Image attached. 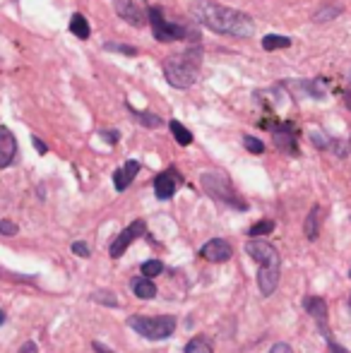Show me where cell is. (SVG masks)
Instances as JSON below:
<instances>
[{"label":"cell","instance_id":"1","mask_svg":"<svg viewBox=\"0 0 351 353\" xmlns=\"http://www.w3.org/2000/svg\"><path fill=\"white\" fill-rule=\"evenodd\" d=\"M190 17L202 27L212 29L217 34H226V36L251 39L255 34V22H253L251 14L233 8H224L219 3H209V0H198L190 8Z\"/></svg>","mask_w":351,"mask_h":353},{"label":"cell","instance_id":"2","mask_svg":"<svg viewBox=\"0 0 351 353\" xmlns=\"http://www.w3.org/2000/svg\"><path fill=\"white\" fill-rule=\"evenodd\" d=\"M200 67H202V48L193 43L190 48L164 58V77L176 89H190L198 82Z\"/></svg>","mask_w":351,"mask_h":353},{"label":"cell","instance_id":"3","mask_svg":"<svg viewBox=\"0 0 351 353\" xmlns=\"http://www.w3.org/2000/svg\"><path fill=\"white\" fill-rule=\"evenodd\" d=\"M147 17H149V24H152V34H154V39H157V41H162V43H171V41L200 43V32L193 27V24L169 22L159 8H149Z\"/></svg>","mask_w":351,"mask_h":353},{"label":"cell","instance_id":"4","mask_svg":"<svg viewBox=\"0 0 351 353\" xmlns=\"http://www.w3.org/2000/svg\"><path fill=\"white\" fill-rule=\"evenodd\" d=\"M200 183H202L204 193H207L212 200H217V202L226 204V207H233V209H241V212H246L248 209V204L243 202V197L233 190L231 180H228L224 173L207 171V173L200 175Z\"/></svg>","mask_w":351,"mask_h":353},{"label":"cell","instance_id":"5","mask_svg":"<svg viewBox=\"0 0 351 353\" xmlns=\"http://www.w3.org/2000/svg\"><path fill=\"white\" fill-rule=\"evenodd\" d=\"M128 327L133 332H138L140 336L149 341H162L169 339L176 330V317L171 315H159V317H147V315H133L128 320Z\"/></svg>","mask_w":351,"mask_h":353},{"label":"cell","instance_id":"6","mask_svg":"<svg viewBox=\"0 0 351 353\" xmlns=\"http://www.w3.org/2000/svg\"><path fill=\"white\" fill-rule=\"evenodd\" d=\"M304 308H306V312H308V315L315 320V325H318V330H320V334H323V339L328 341V349L332 351V353H349L347 349H342V346L337 344V339H334L332 332H330L328 303H325L323 298H318V296H308V298H304Z\"/></svg>","mask_w":351,"mask_h":353},{"label":"cell","instance_id":"7","mask_svg":"<svg viewBox=\"0 0 351 353\" xmlns=\"http://www.w3.org/2000/svg\"><path fill=\"white\" fill-rule=\"evenodd\" d=\"M246 253L251 255V257L255 259L260 267H281L279 253H277L275 245L267 243V240H255V238H253L251 243H246Z\"/></svg>","mask_w":351,"mask_h":353},{"label":"cell","instance_id":"8","mask_svg":"<svg viewBox=\"0 0 351 353\" xmlns=\"http://www.w3.org/2000/svg\"><path fill=\"white\" fill-rule=\"evenodd\" d=\"M147 233V224L142 222V219H138V222H133L128 228H123V231L118 233V238L111 243V257L118 259L120 255L125 253V250L130 248V243H135V240L140 238V235Z\"/></svg>","mask_w":351,"mask_h":353},{"label":"cell","instance_id":"9","mask_svg":"<svg viewBox=\"0 0 351 353\" xmlns=\"http://www.w3.org/2000/svg\"><path fill=\"white\" fill-rule=\"evenodd\" d=\"M178 173L171 169V171H162V173L154 178V195H157L159 200H171L176 195V190H178Z\"/></svg>","mask_w":351,"mask_h":353},{"label":"cell","instance_id":"10","mask_svg":"<svg viewBox=\"0 0 351 353\" xmlns=\"http://www.w3.org/2000/svg\"><path fill=\"white\" fill-rule=\"evenodd\" d=\"M231 245L226 243L224 238H212L209 243L202 245V250H200V255H202L204 259H209V262H226L228 257H231Z\"/></svg>","mask_w":351,"mask_h":353},{"label":"cell","instance_id":"11","mask_svg":"<svg viewBox=\"0 0 351 353\" xmlns=\"http://www.w3.org/2000/svg\"><path fill=\"white\" fill-rule=\"evenodd\" d=\"M275 145H277V149L286 151V154H299L294 125H289V122H284V125H277L275 127Z\"/></svg>","mask_w":351,"mask_h":353},{"label":"cell","instance_id":"12","mask_svg":"<svg viewBox=\"0 0 351 353\" xmlns=\"http://www.w3.org/2000/svg\"><path fill=\"white\" fill-rule=\"evenodd\" d=\"M17 156V140L8 127L0 125V169H8Z\"/></svg>","mask_w":351,"mask_h":353},{"label":"cell","instance_id":"13","mask_svg":"<svg viewBox=\"0 0 351 353\" xmlns=\"http://www.w3.org/2000/svg\"><path fill=\"white\" fill-rule=\"evenodd\" d=\"M140 173V161H135V159H130V161H125L120 169H116L114 171V185H116V190L118 193H125L128 190V185L135 180V175Z\"/></svg>","mask_w":351,"mask_h":353},{"label":"cell","instance_id":"14","mask_svg":"<svg viewBox=\"0 0 351 353\" xmlns=\"http://www.w3.org/2000/svg\"><path fill=\"white\" fill-rule=\"evenodd\" d=\"M114 8H116V12H118V17L125 19L128 24H133V27H142L145 24L142 10L138 8L135 0H114Z\"/></svg>","mask_w":351,"mask_h":353},{"label":"cell","instance_id":"15","mask_svg":"<svg viewBox=\"0 0 351 353\" xmlns=\"http://www.w3.org/2000/svg\"><path fill=\"white\" fill-rule=\"evenodd\" d=\"M320 217H323V207H320V204H315V207L308 212V217H306V238H308V240L318 238V233H320Z\"/></svg>","mask_w":351,"mask_h":353},{"label":"cell","instance_id":"16","mask_svg":"<svg viewBox=\"0 0 351 353\" xmlns=\"http://www.w3.org/2000/svg\"><path fill=\"white\" fill-rule=\"evenodd\" d=\"M70 32L75 34L77 39H82V41H87V39H89L92 29H89V22H87L85 14H80V12L72 14V17H70Z\"/></svg>","mask_w":351,"mask_h":353},{"label":"cell","instance_id":"17","mask_svg":"<svg viewBox=\"0 0 351 353\" xmlns=\"http://www.w3.org/2000/svg\"><path fill=\"white\" fill-rule=\"evenodd\" d=\"M133 293L138 298H142V301H149V298L157 296V286H154L147 277H145V279H133Z\"/></svg>","mask_w":351,"mask_h":353},{"label":"cell","instance_id":"18","mask_svg":"<svg viewBox=\"0 0 351 353\" xmlns=\"http://www.w3.org/2000/svg\"><path fill=\"white\" fill-rule=\"evenodd\" d=\"M128 106V111H130V116L135 118V120L140 122V125H145V127H162V118L159 116H154V114H147V111H138V109H133V104H125Z\"/></svg>","mask_w":351,"mask_h":353},{"label":"cell","instance_id":"19","mask_svg":"<svg viewBox=\"0 0 351 353\" xmlns=\"http://www.w3.org/2000/svg\"><path fill=\"white\" fill-rule=\"evenodd\" d=\"M169 127H171V135L176 137V142H178L180 147L193 145V132H190L180 120H171V122H169Z\"/></svg>","mask_w":351,"mask_h":353},{"label":"cell","instance_id":"20","mask_svg":"<svg viewBox=\"0 0 351 353\" xmlns=\"http://www.w3.org/2000/svg\"><path fill=\"white\" fill-rule=\"evenodd\" d=\"M183 353H214V346L207 336H195L185 344V351Z\"/></svg>","mask_w":351,"mask_h":353},{"label":"cell","instance_id":"21","mask_svg":"<svg viewBox=\"0 0 351 353\" xmlns=\"http://www.w3.org/2000/svg\"><path fill=\"white\" fill-rule=\"evenodd\" d=\"M291 46V39L289 36H279V34H267L262 39V48L265 51H277V48H289Z\"/></svg>","mask_w":351,"mask_h":353},{"label":"cell","instance_id":"22","mask_svg":"<svg viewBox=\"0 0 351 353\" xmlns=\"http://www.w3.org/2000/svg\"><path fill=\"white\" fill-rule=\"evenodd\" d=\"M301 89L306 92L308 96H313V99H325V85L323 80H308V82H301Z\"/></svg>","mask_w":351,"mask_h":353},{"label":"cell","instance_id":"23","mask_svg":"<svg viewBox=\"0 0 351 353\" xmlns=\"http://www.w3.org/2000/svg\"><path fill=\"white\" fill-rule=\"evenodd\" d=\"M272 231H275V222H270V219H262V222H257L255 226H251L248 235H251V238H260V235H267Z\"/></svg>","mask_w":351,"mask_h":353},{"label":"cell","instance_id":"24","mask_svg":"<svg viewBox=\"0 0 351 353\" xmlns=\"http://www.w3.org/2000/svg\"><path fill=\"white\" fill-rule=\"evenodd\" d=\"M342 12V8H334V5H328V8H320L318 12L313 14V22H330L332 17H337V14Z\"/></svg>","mask_w":351,"mask_h":353},{"label":"cell","instance_id":"25","mask_svg":"<svg viewBox=\"0 0 351 353\" xmlns=\"http://www.w3.org/2000/svg\"><path fill=\"white\" fill-rule=\"evenodd\" d=\"M164 272V264L159 262V259H147V262L142 264V274L147 279H154V277H159V274Z\"/></svg>","mask_w":351,"mask_h":353},{"label":"cell","instance_id":"26","mask_svg":"<svg viewBox=\"0 0 351 353\" xmlns=\"http://www.w3.org/2000/svg\"><path fill=\"white\" fill-rule=\"evenodd\" d=\"M106 51H114V53H123V56H138V48L135 46H128V43H104Z\"/></svg>","mask_w":351,"mask_h":353},{"label":"cell","instance_id":"27","mask_svg":"<svg viewBox=\"0 0 351 353\" xmlns=\"http://www.w3.org/2000/svg\"><path fill=\"white\" fill-rule=\"evenodd\" d=\"M243 145H246V149L251 151V154H262V151H265V142L257 140V137H253V135L243 137Z\"/></svg>","mask_w":351,"mask_h":353},{"label":"cell","instance_id":"28","mask_svg":"<svg viewBox=\"0 0 351 353\" xmlns=\"http://www.w3.org/2000/svg\"><path fill=\"white\" fill-rule=\"evenodd\" d=\"M310 140H313V145L318 147V149H330V142L332 140H325V135L323 132H310Z\"/></svg>","mask_w":351,"mask_h":353},{"label":"cell","instance_id":"29","mask_svg":"<svg viewBox=\"0 0 351 353\" xmlns=\"http://www.w3.org/2000/svg\"><path fill=\"white\" fill-rule=\"evenodd\" d=\"M92 298H104V306H114V308H118V301H116V296H111V293H104V291H96V293H92Z\"/></svg>","mask_w":351,"mask_h":353},{"label":"cell","instance_id":"30","mask_svg":"<svg viewBox=\"0 0 351 353\" xmlns=\"http://www.w3.org/2000/svg\"><path fill=\"white\" fill-rule=\"evenodd\" d=\"M0 233H3V235H14V233H17V224H12L10 219H3V222H0Z\"/></svg>","mask_w":351,"mask_h":353},{"label":"cell","instance_id":"31","mask_svg":"<svg viewBox=\"0 0 351 353\" xmlns=\"http://www.w3.org/2000/svg\"><path fill=\"white\" fill-rule=\"evenodd\" d=\"M101 137H104L109 145H116V142H118V137H120V132L118 130H101Z\"/></svg>","mask_w":351,"mask_h":353},{"label":"cell","instance_id":"32","mask_svg":"<svg viewBox=\"0 0 351 353\" xmlns=\"http://www.w3.org/2000/svg\"><path fill=\"white\" fill-rule=\"evenodd\" d=\"M72 253L80 255V257H89V248L85 243H72Z\"/></svg>","mask_w":351,"mask_h":353},{"label":"cell","instance_id":"33","mask_svg":"<svg viewBox=\"0 0 351 353\" xmlns=\"http://www.w3.org/2000/svg\"><path fill=\"white\" fill-rule=\"evenodd\" d=\"M270 353H294V349H291L289 344H284V341H277V344L270 349Z\"/></svg>","mask_w":351,"mask_h":353},{"label":"cell","instance_id":"34","mask_svg":"<svg viewBox=\"0 0 351 353\" xmlns=\"http://www.w3.org/2000/svg\"><path fill=\"white\" fill-rule=\"evenodd\" d=\"M32 142H34V147H36V149H39V154H46V151H48V147H46V145H43V142H41V140H39V137H36V135H34V137H32Z\"/></svg>","mask_w":351,"mask_h":353},{"label":"cell","instance_id":"35","mask_svg":"<svg viewBox=\"0 0 351 353\" xmlns=\"http://www.w3.org/2000/svg\"><path fill=\"white\" fill-rule=\"evenodd\" d=\"M17 353H39V349H36V344H34V341H27V344H24Z\"/></svg>","mask_w":351,"mask_h":353},{"label":"cell","instance_id":"36","mask_svg":"<svg viewBox=\"0 0 351 353\" xmlns=\"http://www.w3.org/2000/svg\"><path fill=\"white\" fill-rule=\"evenodd\" d=\"M94 349L99 351V353H109V351H106V349H104V346H101V344H94Z\"/></svg>","mask_w":351,"mask_h":353},{"label":"cell","instance_id":"37","mask_svg":"<svg viewBox=\"0 0 351 353\" xmlns=\"http://www.w3.org/2000/svg\"><path fill=\"white\" fill-rule=\"evenodd\" d=\"M344 99H347V106L351 109V96H349V94H344Z\"/></svg>","mask_w":351,"mask_h":353},{"label":"cell","instance_id":"38","mask_svg":"<svg viewBox=\"0 0 351 353\" xmlns=\"http://www.w3.org/2000/svg\"><path fill=\"white\" fill-rule=\"evenodd\" d=\"M3 322H5V312L0 310V325H3Z\"/></svg>","mask_w":351,"mask_h":353},{"label":"cell","instance_id":"39","mask_svg":"<svg viewBox=\"0 0 351 353\" xmlns=\"http://www.w3.org/2000/svg\"><path fill=\"white\" fill-rule=\"evenodd\" d=\"M349 277H351V272H349Z\"/></svg>","mask_w":351,"mask_h":353}]
</instances>
